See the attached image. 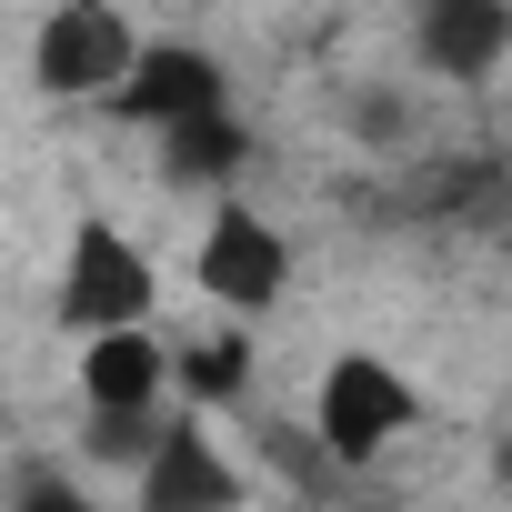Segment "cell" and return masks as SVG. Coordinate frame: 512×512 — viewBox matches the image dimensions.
Masks as SVG:
<instances>
[{
    "label": "cell",
    "mask_w": 512,
    "mask_h": 512,
    "mask_svg": "<svg viewBox=\"0 0 512 512\" xmlns=\"http://www.w3.org/2000/svg\"><path fill=\"white\" fill-rule=\"evenodd\" d=\"M422 432V382L392 362V352H332L322 382H312V442L342 462V472H372L382 452H402Z\"/></svg>",
    "instance_id": "obj_1"
},
{
    "label": "cell",
    "mask_w": 512,
    "mask_h": 512,
    "mask_svg": "<svg viewBox=\"0 0 512 512\" xmlns=\"http://www.w3.org/2000/svg\"><path fill=\"white\" fill-rule=\"evenodd\" d=\"M191 282H201L211 312L262 322V312L292 292V231H282L262 201H241V181L211 191V221H201V241H191Z\"/></svg>",
    "instance_id": "obj_2"
},
{
    "label": "cell",
    "mask_w": 512,
    "mask_h": 512,
    "mask_svg": "<svg viewBox=\"0 0 512 512\" xmlns=\"http://www.w3.org/2000/svg\"><path fill=\"white\" fill-rule=\"evenodd\" d=\"M51 322L61 332H101V322H161V272L151 251L111 221V211H81L61 231V282H51Z\"/></svg>",
    "instance_id": "obj_3"
},
{
    "label": "cell",
    "mask_w": 512,
    "mask_h": 512,
    "mask_svg": "<svg viewBox=\"0 0 512 512\" xmlns=\"http://www.w3.org/2000/svg\"><path fill=\"white\" fill-rule=\"evenodd\" d=\"M131 51H141V31L121 0H51L31 21V91L41 101H111Z\"/></svg>",
    "instance_id": "obj_4"
},
{
    "label": "cell",
    "mask_w": 512,
    "mask_h": 512,
    "mask_svg": "<svg viewBox=\"0 0 512 512\" xmlns=\"http://www.w3.org/2000/svg\"><path fill=\"white\" fill-rule=\"evenodd\" d=\"M131 502L141 512H231V502H251V472L221 452V432H211V412H161L151 422V442H141V462H131Z\"/></svg>",
    "instance_id": "obj_5"
},
{
    "label": "cell",
    "mask_w": 512,
    "mask_h": 512,
    "mask_svg": "<svg viewBox=\"0 0 512 512\" xmlns=\"http://www.w3.org/2000/svg\"><path fill=\"white\" fill-rule=\"evenodd\" d=\"M71 372H81V412L91 422H151V412H171V342H161V322H101V332H81Z\"/></svg>",
    "instance_id": "obj_6"
},
{
    "label": "cell",
    "mask_w": 512,
    "mask_h": 512,
    "mask_svg": "<svg viewBox=\"0 0 512 512\" xmlns=\"http://www.w3.org/2000/svg\"><path fill=\"white\" fill-rule=\"evenodd\" d=\"M211 101H231V71H221V51H201V41H141L131 51V71L111 81V121L121 131H161V121H181V111H211Z\"/></svg>",
    "instance_id": "obj_7"
},
{
    "label": "cell",
    "mask_w": 512,
    "mask_h": 512,
    "mask_svg": "<svg viewBox=\"0 0 512 512\" xmlns=\"http://www.w3.org/2000/svg\"><path fill=\"white\" fill-rule=\"evenodd\" d=\"M412 61L452 91L512 71V0H412Z\"/></svg>",
    "instance_id": "obj_8"
},
{
    "label": "cell",
    "mask_w": 512,
    "mask_h": 512,
    "mask_svg": "<svg viewBox=\"0 0 512 512\" xmlns=\"http://www.w3.org/2000/svg\"><path fill=\"white\" fill-rule=\"evenodd\" d=\"M151 161H161V181L171 191H231L241 171H251V121H241V101H211V111H181V121H161L151 131Z\"/></svg>",
    "instance_id": "obj_9"
},
{
    "label": "cell",
    "mask_w": 512,
    "mask_h": 512,
    "mask_svg": "<svg viewBox=\"0 0 512 512\" xmlns=\"http://www.w3.org/2000/svg\"><path fill=\"white\" fill-rule=\"evenodd\" d=\"M251 382H262V342H251V322L221 312V332L171 342V402H181V412H241Z\"/></svg>",
    "instance_id": "obj_10"
},
{
    "label": "cell",
    "mask_w": 512,
    "mask_h": 512,
    "mask_svg": "<svg viewBox=\"0 0 512 512\" xmlns=\"http://www.w3.org/2000/svg\"><path fill=\"white\" fill-rule=\"evenodd\" d=\"M502 472H512V442H502Z\"/></svg>",
    "instance_id": "obj_11"
}]
</instances>
